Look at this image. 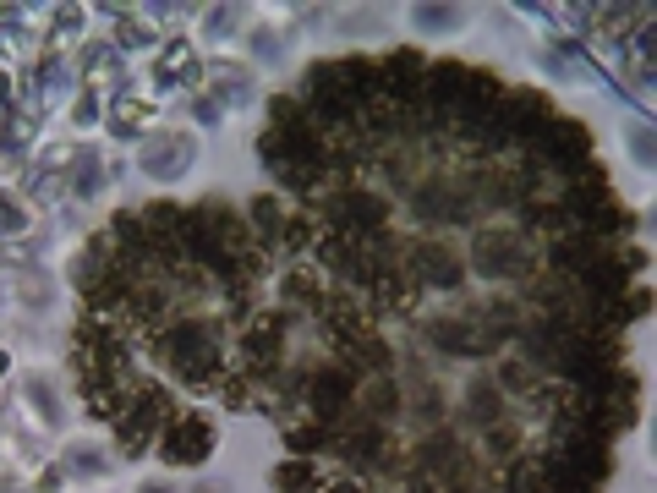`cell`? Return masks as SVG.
Listing matches in <instances>:
<instances>
[{
    "instance_id": "obj_1",
    "label": "cell",
    "mask_w": 657,
    "mask_h": 493,
    "mask_svg": "<svg viewBox=\"0 0 657 493\" xmlns=\"http://www.w3.org/2000/svg\"><path fill=\"white\" fill-rule=\"evenodd\" d=\"M203 455H208V428H203V422H181V428H170V438H164V460L192 466V460H203Z\"/></svg>"
}]
</instances>
